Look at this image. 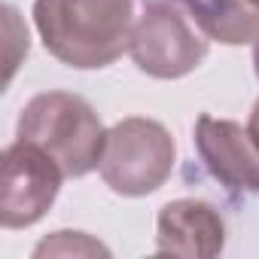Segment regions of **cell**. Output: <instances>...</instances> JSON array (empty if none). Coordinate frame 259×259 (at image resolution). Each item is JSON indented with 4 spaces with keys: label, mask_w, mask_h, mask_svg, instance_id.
<instances>
[{
    "label": "cell",
    "mask_w": 259,
    "mask_h": 259,
    "mask_svg": "<svg viewBox=\"0 0 259 259\" xmlns=\"http://www.w3.org/2000/svg\"><path fill=\"white\" fill-rule=\"evenodd\" d=\"M253 70H256V79H259V37L253 40Z\"/></svg>",
    "instance_id": "8fae6325"
},
{
    "label": "cell",
    "mask_w": 259,
    "mask_h": 259,
    "mask_svg": "<svg viewBox=\"0 0 259 259\" xmlns=\"http://www.w3.org/2000/svg\"><path fill=\"white\" fill-rule=\"evenodd\" d=\"M64 171L58 162L28 141L4 150L0 174V223L4 229H28L40 223L61 192Z\"/></svg>",
    "instance_id": "5b68a950"
},
{
    "label": "cell",
    "mask_w": 259,
    "mask_h": 259,
    "mask_svg": "<svg viewBox=\"0 0 259 259\" xmlns=\"http://www.w3.org/2000/svg\"><path fill=\"white\" fill-rule=\"evenodd\" d=\"M34 25L52 58L101 70L128 52L135 0H34Z\"/></svg>",
    "instance_id": "6da1fadb"
},
{
    "label": "cell",
    "mask_w": 259,
    "mask_h": 259,
    "mask_svg": "<svg viewBox=\"0 0 259 259\" xmlns=\"http://www.w3.org/2000/svg\"><path fill=\"white\" fill-rule=\"evenodd\" d=\"M226 247L223 213L201 198H177L159 210L156 220V253L210 259Z\"/></svg>",
    "instance_id": "52a82bcc"
},
{
    "label": "cell",
    "mask_w": 259,
    "mask_h": 259,
    "mask_svg": "<svg viewBox=\"0 0 259 259\" xmlns=\"http://www.w3.org/2000/svg\"><path fill=\"white\" fill-rule=\"evenodd\" d=\"M128 55L153 79H180L204 61L207 37L198 34L174 4H150L135 22Z\"/></svg>",
    "instance_id": "277c9868"
},
{
    "label": "cell",
    "mask_w": 259,
    "mask_h": 259,
    "mask_svg": "<svg viewBox=\"0 0 259 259\" xmlns=\"http://www.w3.org/2000/svg\"><path fill=\"white\" fill-rule=\"evenodd\" d=\"M247 128H250V135H253V141H256V147H259V101H256L253 110H250V122H247Z\"/></svg>",
    "instance_id": "30bf717a"
},
{
    "label": "cell",
    "mask_w": 259,
    "mask_h": 259,
    "mask_svg": "<svg viewBox=\"0 0 259 259\" xmlns=\"http://www.w3.org/2000/svg\"><path fill=\"white\" fill-rule=\"evenodd\" d=\"M195 150L220 186L229 192L259 195V147L250 128L201 113L195 119Z\"/></svg>",
    "instance_id": "8992f818"
},
{
    "label": "cell",
    "mask_w": 259,
    "mask_h": 259,
    "mask_svg": "<svg viewBox=\"0 0 259 259\" xmlns=\"http://www.w3.org/2000/svg\"><path fill=\"white\" fill-rule=\"evenodd\" d=\"M16 135L49 153L64 177L92 174L107 144V128L95 107L70 92H43L31 98L19 116Z\"/></svg>",
    "instance_id": "7a4b0ae2"
},
{
    "label": "cell",
    "mask_w": 259,
    "mask_h": 259,
    "mask_svg": "<svg viewBox=\"0 0 259 259\" xmlns=\"http://www.w3.org/2000/svg\"><path fill=\"white\" fill-rule=\"evenodd\" d=\"M204 37L226 46H244L259 37V7L250 0H186Z\"/></svg>",
    "instance_id": "ba28073f"
},
{
    "label": "cell",
    "mask_w": 259,
    "mask_h": 259,
    "mask_svg": "<svg viewBox=\"0 0 259 259\" xmlns=\"http://www.w3.org/2000/svg\"><path fill=\"white\" fill-rule=\"evenodd\" d=\"M250 4H253V7H259V0H250Z\"/></svg>",
    "instance_id": "7c38bea8"
},
{
    "label": "cell",
    "mask_w": 259,
    "mask_h": 259,
    "mask_svg": "<svg viewBox=\"0 0 259 259\" xmlns=\"http://www.w3.org/2000/svg\"><path fill=\"white\" fill-rule=\"evenodd\" d=\"M177 162V144L171 132L147 116H128L107 132L101 177L125 198H141L168 183Z\"/></svg>",
    "instance_id": "3957f363"
},
{
    "label": "cell",
    "mask_w": 259,
    "mask_h": 259,
    "mask_svg": "<svg viewBox=\"0 0 259 259\" xmlns=\"http://www.w3.org/2000/svg\"><path fill=\"white\" fill-rule=\"evenodd\" d=\"M34 256H110V250L85 232H55L34 247Z\"/></svg>",
    "instance_id": "9c48e42d"
}]
</instances>
